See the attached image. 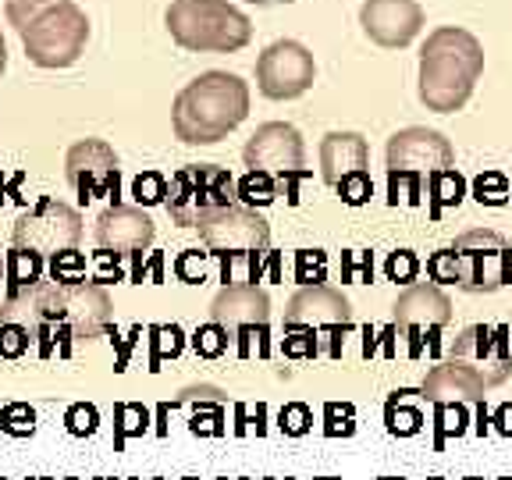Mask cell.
Instances as JSON below:
<instances>
[{"label": "cell", "instance_id": "obj_38", "mask_svg": "<svg viewBox=\"0 0 512 480\" xmlns=\"http://www.w3.org/2000/svg\"><path fill=\"white\" fill-rule=\"evenodd\" d=\"M0 278H4V260H0Z\"/></svg>", "mask_w": 512, "mask_h": 480}, {"label": "cell", "instance_id": "obj_16", "mask_svg": "<svg viewBox=\"0 0 512 480\" xmlns=\"http://www.w3.org/2000/svg\"><path fill=\"white\" fill-rule=\"evenodd\" d=\"M352 324V306L349 299L331 285H306L299 288L296 296L288 299L285 306V328H303V331H317V328H349Z\"/></svg>", "mask_w": 512, "mask_h": 480}, {"label": "cell", "instance_id": "obj_28", "mask_svg": "<svg viewBox=\"0 0 512 480\" xmlns=\"http://www.w3.org/2000/svg\"><path fill=\"white\" fill-rule=\"evenodd\" d=\"M132 196H136L139 207L164 203V196H168V178L160 175V171H143V175L132 182Z\"/></svg>", "mask_w": 512, "mask_h": 480}, {"label": "cell", "instance_id": "obj_37", "mask_svg": "<svg viewBox=\"0 0 512 480\" xmlns=\"http://www.w3.org/2000/svg\"><path fill=\"white\" fill-rule=\"evenodd\" d=\"M249 4H260V8H274V4H292V0H249Z\"/></svg>", "mask_w": 512, "mask_h": 480}, {"label": "cell", "instance_id": "obj_26", "mask_svg": "<svg viewBox=\"0 0 512 480\" xmlns=\"http://www.w3.org/2000/svg\"><path fill=\"white\" fill-rule=\"evenodd\" d=\"M427 185H431V196H434V214H438L441 207H452V203L463 200V178L456 175V168L441 171V175H431Z\"/></svg>", "mask_w": 512, "mask_h": 480}, {"label": "cell", "instance_id": "obj_20", "mask_svg": "<svg viewBox=\"0 0 512 480\" xmlns=\"http://www.w3.org/2000/svg\"><path fill=\"white\" fill-rule=\"evenodd\" d=\"M370 164V146L360 132H328L320 139V178L338 185L342 178L360 175Z\"/></svg>", "mask_w": 512, "mask_h": 480}, {"label": "cell", "instance_id": "obj_36", "mask_svg": "<svg viewBox=\"0 0 512 480\" xmlns=\"http://www.w3.org/2000/svg\"><path fill=\"white\" fill-rule=\"evenodd\" d=\"M8 68V47H4V36H0V75Z\"/></svg>", "mask_w": 512, "mask_h": 480}, {"label": "cell", "instance_id": "obj_27", "mask_svg": "<svg viewBox=\"0 0 512 480\" xmlns=\"http://www.w3.org/2000/svg\"><path fill=\"white\" fill-rule=\"evenodd\" d=\"M0 427L8 434H15V438H29L36 431V413L25 402H11V406L0 409Z\"/></svg>", "mask_w": 512, "mask_h": 480}, {"label": "cell", "instance_id": "obj_15", "mask_svg": "<svg viewBox=\"0 0 512 480\" xmlns=\"http://www.w3.org/2000/svg\"><path fill=\"white\" fill-rule=\"evenodd\" d=\"M360 25L377 47L402 50L424 29V8L416 0H363Z\"/></svg>", "mask_w": 512, "mask_h": 480}, {"label": "cell", "instance_id": "obj_1", "mask_svg": "<svg viewBox=\"0 0 512 480\" xmlns=\"http://www.w3.org/2000/svg\"><path fill=\"white\" fill-rule=\"evenodd\" d=\"M484 72V47L473 32L441 25L427 36L420 54V100L427 111H463Z\"/></svg>", "mask_w": 512, "mask_h": 480}, {"label": "cell", "instance_id": "obj_9", "mask_svg": "<svg viewBox=\"0 0 512 480\" xmlns=\"http://www.w3.org/2000/svg\"><path fill=\"white\" fill-rule=\"evenodd\" d=\"M15 249H29L40 256H57L79 246L82 217L61 200H40L15 221Z\"/></svg>", "mask_w": 512, "mask_h": 480}, {"label": "cell", "instance_id": "obj_7", "mask_svg": "<svg viewBox=\"0 0 512 480\" xmlns=\"http://www.w3.org/2000/svg\"><path fill=\"white\" fill-rule=\"evenodd\" d=\"M196 232H200L203 246L210 253H217L228 264L232 256H260L271 246V224L249 207H221L210 210L207 217L196 221Z\"/></svg>", "mask_w": 512, "mask_h": 480}, {"label": "cell", "instance_id": "obj_21", "mask_svg": "<svg viewBox=\"0 0 512 480\" xmlns=\"http://www.w3.org/2000/svg\"><path fill=\"white\" fill-rule=\"evenodd\" d=\"M484 384L477 381L473 374H466L463 367H456V363H441V367H434L431 374L424 377V384H420V395H424L427 402H434V406H480L484 402Z\"/></svg>", "mask_w": 512, "mask_h": 480}, {"label": "cell", "instance_id": "obj_17", "mask_svg": "<svg viewBox=\"0 0 512 480\" xmlns=\"http://www.w3.org/2000/svg\"><path fill=\"white\" fill-rule=\"evenodd\" d=\"M210 317L217 328H224L228 335H239L246 328H267L271 320V296L264 288H256L253 281L246 285H224L210 303Z\"/></svg>", "mask_w": 512, "mask_h": 480}, {"label": "cell", "instance_id": "obj_22", "mask_svg": "<svg viewBox=\"0 0 512 480\" xmlns=\"http://www.w3.org/2000/svg\"><path fill=\"white\" fill-rule=\"evenodd\" d=\"M235 200H239V207H267V203L278 200V185H274L271 175H264V171H249L242 182H235Z\"/></svg>", "mask_w": 512, "mask_h": 480}, {"label": "cell", "instance_id": "obj_11", "mask_svg": "<svg viewBox=\"0 0 512 480\" xmlns=\"http://www.w3.org/2000/svg\"><path fill=\"white\" fill-rule=\"evenodd\" d=\"M317 79L313 54L296 40H278L256 57V86L267 100H296Z\"/></svg>", "mask_w": 512, "mask_h": 480}, {"label": "cell", "instance_id": "obj_4", "mask_svg": "<svg viewBox=\"0 0 512 480\" xmlns=\"http://www.w3.org/2000/svg\"><path fill=\"white\" fill-rule=\"evenodd\" d=\"M22 47L36 68H72L89 40V18L75 0H61L36 15L22 32Z\"/></svg>", "mask_w": 512, "mask_h": 480}, {"label": "cell", "instance_id": "obj_2", "mask_svg": "<svg viewBox=\"0 0 512 480\" xmlns=\"http://www.w3.org/2000/svg\"><path fill=\"white\" fill-rule=\"evenodd\" d=\"M249 86L232 72H203L175 96L171 125L189 146H214L246 121Z\"/></svg>", "mask_w": 512, "mask_h": 480}, {"label": "cell", "instance_id": "obj_39", "mask_svg": "<svg viewBox=\"0 0 512 480\" xmlns=\"http://www.w3.org/2000/svg\"><path fill=\"white\" fill-rule=\"evenodd\" d=\"M40 480H50V477H40Z\"/></svg>", "mask_w": 512, "mask_h": 480}, {"label": "cell", "instance_id": "obj_31", "mask_svg": "<svg viewBox=\"0 0 512 480\" xmlns=\"http://www.w3.org/2000/svg\"><path fill=\"white\" fill-rule=\"evenodd\" d=\"M338 192H342V200L349 203V207H363V203L374 196V182H370L367 171H360V175H349L342 178V182L335 185Z\"/></svg>", "mask_w": 512, "mask_h": 480}, {"label": "cell", "instance_id": "obj_34", "mask_svg": "<svg viewBox=\"0 0 512 480\" xmlns=\"http://www.w3.org/2000/svg\"><path fill=\"white\" fill-rule=\"evenodd\" d=\"M416 256L409 253V249H399V253H392V260H388V278L392 281H413L416 278Z\"/></svg>", "mask_w": 512, "mask_h": 480}, {"label": "cell", "instance_id": "obj_24", "mask_svg": "<svg viewBox=\"0 0 512 480\" xmlns=\"http://www.w3.org/2000/svg\"><path fill=\"white\" fill-rule=\"evenodd\" d=\"M114 420H118V427H114V445H125L132 434H143L146 431V409L139 406V402H118L114 406Z\"/></svg>", "mask_w": 512, "mask_h": 480}, {"label": "cell", "instance_id": "obj_18", "mask_svg": "<svg viewBox=\"0 0 512 480\" xmlns=\"http://www.w3.org/2000/svg\"><path fill=\"white\" fill-rule=\"evenodd\" d=\"M153 235H157V228L143 207L114 203L96 217V246L107 253H143L153 242Z\"/></svg>", "mask_w": 512, "mask_h": 480}, {"label": "cell", "instance_id": "obj_14", "mask_svg": "<svg viewBox=\"0 0 512 480\" xmlns=\"http://www.w3.org/2000/svg\"><path fill=\"white\" fill-rule=\"evenodd\" d=\"M114 306L100 285H57V320L54 328L72 331V338H100L111 328Z\"/></svg>", "mask_w": 512, "mask_h": 480}, {"label": "cell", "instance_id": "obj_3", "mask_svg": "<svg viewBox=\"0 0 512 480\" xmlns=\"http://www.w3.org/2000/svg\"><path fill=\"white\" fill-rule=\"evenodd\" d=\"M171 40L192 54H232L253 40V22L228 0H171Z\"/></svg>", "mask_w": 512, "mask_h": 480}, {"label": "cell", "instance_id": "obj_25", "mask_svg": "<svg viewBox=\"0 0 512 480\" xmlns=\"http://www.w3.org/2000/svg\"><path fill=\"white\" fill-rule=\"evenodd\" d=\"M50 281H57V285H82L86 281V260L75 249L50 256Z\"/></svg>", "mask_w": 512, "mask_h": 480}, {"label": "cell", "instance_id": "obj_32", "mask_svg": "<svg viewBox=\"0 0 512 480\" xmlns=\"http://www.w3.org/2000/svg\"><path fill=\"white\" fill-rule=\"evenodd\" d=\"M54 4H61V0H8V18H11V25L22 32L32 18L43 15V11L54 8Z\"/></svg>", "mask_w": 512, "mask_h": 480}, {"label": "cell", "instance_id": "obj_35", "mask_svg": "<svg viewBox=\"0 0 512 480\" xmlns=\"http://www.w3.org/2000/svg\"><path fill=\"white\" fill-rule=\"evenodd\" d=\"M306 427H310V409H306V406H288V409H281V431L303 434Z\"/></svg>", "mask_w": 512, "mask_h": 480}, {"label": "cell", "instance_id": "obj_30", "mask_svg": "<svg viewBox=\"0 0 512 480\" xmlns=\"http://www.w3.org/2000/svg\"><path fill=\"white\" fill-rule=\"evenodd\" d=\"M64 424H68V434H75V438H89V434H96L100 413H96V406H89V402H79V406L68 409Z\"/></svg>", "mask_w": 512, "mask_h": 480}, {"label": "cell", "instance_id": "obj_8", "mask_svg": "<svg viewBox=\"0 0 512 480\" xmlns=\"http://www.w3.org/2000/svg\"><path fill=\"white\" fill-rule=\"evenodd\" d=\"M448 363L463 367L477 377L484 388H498L512 377V342L505 328L491 324H470L448 345Z\"/></svg>", "mask_w": 512, "mask_h": 480}, {"label": "cell", "instance_id": "obj_33", "mask_svg": "<svg viewBox=\"0 0 512 480\" xmlns=\"http://www.w3.org/2000/svg\"><path fill=\"white\" fill-rule=\"evenodd\" d=\"M228 331L217 328V324H207V328L196 331V338H192V345H196V352L200 356H221L224 349H228Z\"/></svg>", "mask_w": 512, "mask_h": 480}, {"label": "cell", "instance_id": "obj_10", "mask_svg": "<svg viewBox=\"0 0 512 480\" xmlns=\"http://www.w3.org/2000/svg\"><path fill=\"white\" fill-rule=\"evenodd\" d=\"M388 175H409V178H431L441 171L456 168V146L441 136L438 128H402L388 139Z\"/></svg>", "mask_w": 512, "mask_h": 480}, {"label": "cell", "instance_id": "obj_13", "mask_svg": "<svg viewBox=\"0 0 512 480\" xmlns=\"http://www.w3.org/2000/svg\"><path fill=\"white\" fill-rule=\"evenodd\" d=\"M64 175L75 185L82 203L118 192V153L104 139H82L64 157Z\"/></svg>", "mask_w": 512, "mask_h": 480}, {"label": "cell", "instance_id": "obj_12", "mask_svg": "<svg viewBox=\"0 0 512 480\" xmlns=\"http://www.w3.org/2000/svg\"><path fill=\"white\" fill-rule=\"evenodd\" d=\"M242 160H246L249 171H264L271 178H299L306 175V143L299 136L296 125L288 121H267L249 136L246 150H242Z\"/></svg>", "mask_w": 512, "mask_h": 480}, {"label": "cell", "instance_id": "obj_6", "mask_svg": "<svg viewBox=\"0 0 512 480\" xmlns=\"http://www.w3.org/2000/svg\"><path fill=\"white\" fill-rule=\"evenodd\" d=\"M232 203H239L235 200V178L232 171L217 168V164H189V168L175 171L168 196H164L171 221L182 228H196V221L207 217L210 210L232 207Z\"/></svg>", "mask_w": 512, "mask_h": 480}, {"label": "cell", "instance_id": "obj_23", "mask_svg": "<svg viewBox=\"0 0 512 480\" xmlns=\"http://www.w3.org/2000/svg\"><path fill=\"white\" fill-rule=\"evenodd\" d=\"M43 278V256L29 253V249H11L8 256V292L29 288Z\"/></svg>", "mask_w": 512, "mask_h": 480}, {"label": "cell", "instance_id": "obj_5", "mask_svg": "<svg viewBox=\"0 0 512 480\" xmlns=\"http://www.w3.org/2000/svg\"><path fill=\"white\" fill-rule=\"evenodd\" d=\"M448 256H452V278H456L452 285L473 296L498 292L512 278V246L491 228L463 232L448 246Z\"/></svg>", "mask_w": 512, "mask_h": 480}, {"label": "cell", "instance_id": "obj_19", "mask_svg": "<svg viewBox=\"0 0 512 480\" xmlns=\"http://www.w3.org/2000/svg\"><path fill=\"white\" fill-rule=\"evenodd\" d=\"M392 320L406 331H438L445 324H452V299L434 281H420V285H409L395 299Z\"/></svg>", "mask_w": 512, "mask_h": 480}, {"label": "cell", "instance_id": "obj_29", "mask_svg": "<svg viewBox=\"0 0 512 480\" xmlns=\"http://www.w3.org/2000/svg\"><path fill=\"white\" fill-rule=\"evenodd\" d=\"M32 345V331L22 328V324H0V356L4 360H18L25 356Z\"/></svg>", "mask_w": 512, "mask_h": 480}]
</instances>
